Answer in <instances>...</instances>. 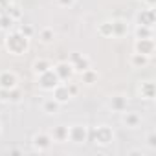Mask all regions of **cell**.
<instances>
[{
  "label": "cell",
  "instance_id": "cell-8",
  "mask_svg": "<svg viewBox=\"0 0 156 156\" xmlns=\"http://www.w3.org/2000/svg\"><path fill=\"white\" fill-rule=\"evenodd\" d=\"M68 62H72L75 73H81V72H85V70L90 68V59H88L87 55L79 53V51H73V53L70 55V61H68Z\"/></svg>",
  "mask_w": 156,
  "mask_h": 156
},
{
  "label": "cell",
  "instance_id": "cell-33",
  "mask_svg": "<svg viewBox=\"0 0 156 156\" xmlns=\"http://www.w3.org/2000/svg\"><path fill=\"white\" fill-rule=\"evenodd\" d=\"M0 134H2V123H0Z\"/></svg>",
  "mask_w": 156,
  "mask_h": 156
},
{
  "label": "cell",
  "instance_id": "cell-28",
  "mask_svg": "<svg viewBox=\"0 0 156 156\" xmlns=\"http://www.w3.org/2000/svg\"><path fill=\"white\" fill-rule=\"evenodd\" d=\"M66 87H68V90H70L72 98H73V96H77V94H79V87H77L75 83H70V81H68V83H66Z\"/></svg>",
  "mask_w": 156,
  "mask_h": 156
},
{
  "label": "cell",
  "instance_id": "cell-16",
  "mask_svg": "<svg viewBox=\"0 0 156 156\" xmlns=\"http://www.w3.org/2000/svg\"><path fill=\"white\" fill-rule=\"evenodd\" d=\"M123 125L129 129H138L141 125V116L138 112H123Z\"/></svg>",
  "mask_w": 156,
  "mask_h": 156
},
{
  "label": "cell",
  "instance_id": "cell-21",
  "mask_svg": "<svg viewBox=\"0 0 156 156\" xmlns=\"http://www.w3.org/2000/svg\"><path fill=\"white\" fill-rule=\"evenodd\" d=\"M39 39H41V42L42 44H51L53 41H55V31H53V28H42V30H39Z\"/></svg>",
  "mask_w": 156,
  "mask_h": 156
},
{
  "label": "cell",
  "instance_id": "cell-22",
  "mask_svg": "<svg viewBox=\"0 0 156 156\" xmlns=\"http://www.w3.org/2000/svg\"><path fill=\"white\" fill-rule=\"evenodd\" d=\"M59 110H61V103L55 101L53 98H50L42 103V112H46V114H57Z\"/></svg>",
  "mask_w": 156,
  "mask_h": 156
},
{
  "label": "cell",
  "instance_id": "cell-17",
  "mask_svg": "<svg viewBox=\"0 0 156 156\" xmlns=\"http://www.w3.org/2000/svg\"><path fill=\"white\" fill-rule=\"evenodd\" d=\"M79 75H81V83H85V85H88V87H92V85H96V83L99 81V73H98V70H94L92 66H90L88 70L81 72Z\"/></svg>",
  "mask_w": 156,
  "mask_h": 156
},
{
  "label": "cell",
  "instance_id": "cell-7",
  "mask_svg": "<svg viewBox=\"0 0 156 156\" xmlns=\"http://www.w3.org/2000/svg\"><path fill=\"white\" fill-rule=\"evenodd\" d=\"M24 98L22 90L19 87L15 88H0V101L2 103H20Z\"/></svg>",
  "mask_w": 156,
  "mask_h": 156
},
{
  "label": "cell",
  "instance_id": "cell-6",
  "mask_svg": "<svg viewBox=\"0 0 156 156\" xmlns=\"http://www.w3.org/2000/svg\"><path fill=\"white\" fill-rule=\"evenodd\" d=\"M134 51L136 53H141V55H147V57H152L154 51H156V44H154V39H136L134 42Z\"/></svg>",
  "mask_w": 156,
  "mask_h": 156
},
{
  "label": "cell",
  "instance_id": "cell-12",
  "mask_svg": "<svg viewBox=\"0 0 156 156\" xmlns=\"http://www.w3.org/2000/svg\"><path fill=\"white\" fill-rule=\"evenodd\" d=\"M108 107L114 110V112H125L127 107H129V99L125 94H114L110 99H108Z\"/></svg>",
  "mask_w": 156,
  "mask_h": 156
},
{
  "label": "cell",
  "instance_id": "cell-29",
  "mask_svg": "<svg viewBox=\"0 0 156 156\" xmlns=\"http://www.w3.org/2000/svg\"><path fill=\"white\" fill-rule=\"evenodd\" d=\"M147 145H149L151 149H156V134H154V132H151V134L147 136Z\"/></svg>",
  "mask_w": 156,
  "mask_h": 156
},
{
  "label": "cell",
  "instance_id": "cell-2",
  "mask_svg": "<svg viewBox=\"0 0 156 156\" xmlns=\"http://www.w3.org/2000/svg\"><path fill=\"white\" fill-rule=\"evenodd\" d=\"M88 140H92L96 145L108 147V145L114 141V130H112L108 125H99V127H96L92 132L88 130Z\"/></svg>",
  "mask_w": 156,
  "mask_h": 156
},
{
  "label": "cell",
  "instance_id": "cell-18",
  "mask_svg": "<svg viewBox=\"0 0 156 156\" xmlns=\"http://www.w3.org/2000/svg\"><path fill=\"white\" fill-rule=\"evenodd\" d=\"M140 96H141L143 99H147V101L154 99V96H156V87H154V83H152V81L141 83V85H140Z\"/></svg>",
  "mask_w": 156,
  "mask_h": 156
},
{
  "label": "cell",
  "instance_id": "cell-4",
  "mask_svg": "<svg viewBox=\"0 0 156 156\" xmlns=\"http://www.w3.org/2000/svg\"><path fill=\"white\" fill-rule=\"evenodd\" d=\"M53 72L57 73V77H59L61 83H68L72 77H73V73H75L72 62H68V61H61V62L53 64Z\"/></svg>",
  "mask_w": 156,
  "mask_h": 156
},
{
  "label": "cell",
  "instance_id": "cell-5",
  "mask_svg": "<svg viewBox=\"0 0 156 156\" xmlns=\"http://www.w3.org/2000/svg\"><path fill=\"white\" fill-rule=\"evenodd\" d=\"M68 141H72V143H85V141H88V129L85 125H72V127H68Z\"/></svg>",
  "mask_w": 156,
  "mask_h": 156
},
{
  "label": "cell",
  "instance_id": "cell-1",
  "mask_svg": "<svg viewBox=\"0 0 156 156\" xmlns=\"http://www.w3.org/2000/svg\"><path fill=\"white\" fill-rule=\"evenodd\" d=\"M4 46H6V50L11 55H24L30 50V39L24 37L19 30L17 31H9L6 41H4Z\"/></svg>",
  "mask_w": 156,
  "mask_h": 156
},
{
  "label": "cell",
  "instance_id": "cell-11",
  "mask_svg": "<svg viewBox=\"0 0 156 156\" xmlns=\"http://www.w3.org/2000/svg\"><path fill=\"white\" fill-rule=\"evenodd\" d=\"M19 87V77L11 70H2L0 72V88H15Z\"/></svg>",
  "mask_w": 156,
  "mask_h": 156
},
{
  "label": "cell",
  "instance_id": "cell-9",
  "mask_svg": "<svg viewBox=\"0 0 156 156\" xmlns=\"http://www.w3.org/2000/svg\"><path fill=\"white\" fill-rule=\"evenodd\" d=\"M31 143H33V149H35V151L46 152V151L51 147V136H50V132H37V134L33 136Z\"/></svg>",
  "mask_w": 156,
  "mask_h": 156
},
{
  "label": "cell",
  "instance_id": "cell-3",
  "mask_svg": "<svg viewBox=\"0 0 156 156\" xmlns=\"http://www.w3.org/2000/svg\"><path fill=\"white\" fill-rule=\"evenodd\" d=\"M37 83H39V87L42 88V90H53L61 81H59V77H57V73L53 72V68L51 70H48V72H44V73H41V75H37Z\"/></svg>",
  "mask_w": 156,
  "mask_h": 156
},
{
  "label": "cell",
  "instance_id": "cell-24",
  "mask_svg": "<svg viewBox=\"0 0 156 156\" xmlns=\"http://www.w3.org/2000/svg\"><path fill=\"white\" fill-rule=\"evenodd\" d=\"M13 24H15V20L8 15V13H4V11H0V30H4V31H9L11 28H13Z\"/></svg>",
  "mask_w": 156,
  "mask_h": 156
},
{
  "label": "cell",
  "instance_id": "cell-31",
  "mask_svg": "<svg viewBox=\"0 0 156 156\" xmlns=\"http://www.w3.org/2000/svg\"><path fill=\"white\" fill-rule=\"evenodd\" d=\"M13 2V0H0V9H4V8H8L9 4Z\"/></svg>",
  "mask_w": 156,
  "mask_h": 156
},
{
  "label": "cell",
  "instance_id": "cell-27",
  "mask_svg": "<svg viewBox=\"0 0 156 156\" xmlns=\"http://www.w3.org/2000/svg\"><path fill=\"white\" fill-rule=\"evenodd\" d=\"M19 31H20L24 37H28V39H31L33 33H35V30H33L31 24H20V26H19Z\"/></svg>",
  "mask_w": 156,
  "mask_h": 156
},
{
  "label": "cell",
  "instance_id": "cell-25",
  "mask_svg": "<svg viewBox=\"0 0 156 156\" xmlns=\"http://www.w3.org/2000/svg\"><path fill=\"white\" fill-rule=\"evenodd\" d=\"M134 35H136V39H151L154 33H152V28H147V26H136V30H134Z\"/></svg>",
  "mask_w": 156,
  "mask_h": 156
},
{
  "label": "cell",
  "instance_id": "cell-15",
  "mask_svg": "<svg viewBox=\"0 0 156 156\" xmlns=\"http://www.w3.org/2000/svg\"><path fill=\"white\" fill-rule=\"evenodd\" d=\"M50 136H51V141L64 143V141H68V127L66 125H55L50 130Z\"/></svg>",
  "mask_w": 156,
  "mask_h": 156
},
{
  "label": "cell",
  "instance_id": "cell-30",
  "mask_svg": "<svg viewBox=\"0 0 156 156\" xmlns=\"http://www.w3.org/2000/svg\"><path fill=\"white\" fill-rule=\"evenodd\" d=\"M57 2V6H61V8H72L73 4H75V0H55Z\"/></svg>",
  "mask_w": 156,
  "mask_h": 156
},
{
  "label": "cell",
  "instance_id": "cell-26",
  "mask_svg": "<svg viewBox=\"0 0 156 156\" xmlns=\"http://www.w3.org/2000/svg\"><path fill=\"white\" fill-rule=\"evenodd\" d=\"M98 33L101 35V37H112V22H101L99 26H98Z\"/></svg>",
  "mask_w": 156,
  "mask_h": 156
},
{
  "label": "cell",
  "instance_id": "cell-14",
  "mask_svg": "<svg viewBox=\"0 0 156 156\" xmlns=\"http://www.w3.org/2000/svg\"><path fill=\"white\" fill-rule=\"evenodd\" d=\"M51 68H53L51 61H50V59H44V57H39V59H35V61L31 62V72H33L35 75H41V73H44V72H48V70H51Z\"/></svg>",
  "mask_w": 156,
  "mask_h": 156
},
{
  "label": "cell",
  "instance_id": "cell-19",
  "mask_svg": "<svg viewBox=\"0 0 156 156\" xmlns=\"http://www.w3.org/2000/svg\"><path fill=\"white\" fill-rule=\"evenodd\" d=\"M127 31H129L127 20H123V19L112 20V37H123V35H127Z\"/></svg>",
  "mask_w": 156,
  "mask_h": 156
},
{
  "label": "cell",
  "instance_id": "cell-23",
  "mask_svg": "<svg viewBox=\"0 0 156 156\" xmlns=\"http://www.w3.org/2000/svg\"><path fill=\"white\" fill-rule=\"evenodd\" d=\"M0 11H4V13H8V15H9V17H11V19H13L15 22H17V20H20V17H22V11H20V8H19L17 4H13V2H11V4H9L8 8H4V9H0Z\"/></svg>",
  "mask_w": 156,
  "mask_h": 156
},
{
  "label": "cell",
  "instance_id": "cell-20",
  "mask_svg": "<svg viewBox=\"0 0 156 156\" xmlns=\"http://www.w3.org/2000/svg\"><path fill=\"white\" fill-rule=\"evenodd\" d=\"M149 62H151V57H147V55H141L136 51L130 55V66L132 68H145Z\"/></svg>",
  "mask_w": 156,
  "mask_h": 156
},
{
  "label": "cell",
  "instance_id": "cell-13",
  "mask_svg": "<svg viewBox=\"0 0 156 156\" xmlns=\"http://www.w3.org/2000/svg\"><path fill=\"white\" fill-rule=\"evenodd\" d=\"M51 92H53V99H55V101H59L61 105H66V103L72 99V94H70V90H68L66 83H59Z\"/></svg>",
  "mask_w": 156,
  "mask_h": 156
},
{
  "label": "cell",
  "instance_id": "cell-10",
  "mask_svg": "<svg viewBox=\"0 0 156 156\" xmlns=\"http://www.w3.org/2000/svg\"><path fill=\"white\" fill-rule=\"evenodd\" d=\"M136 22L140 26H147V28H152L154 22H156V13H154V8H147V9H141L138 15H136Z\"/></svg>",
  "mask_w": 156,
  "mask_h": 156
},
{
  "label": "cell",
  "instance_id": "cell-32",
  "mask_svg": "<svg viewBox=\"0 0 156 156\" xmlns=\"http://www.w3.org/2000/svg\"><path fill=\"white\" fill-rule=\"evenodd\" d=\"M143 2L147 4V8H154V4H156V0H143Z\"/></svg>",
  "mask_w": 156,
  "mask_h": 156
}]
</instances>
